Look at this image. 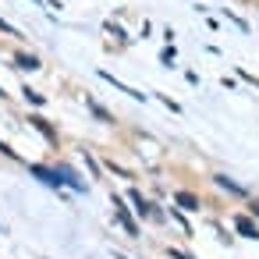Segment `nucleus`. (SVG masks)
<instances>
[{
    "label": "nucleus",
    "instance_id": "nucleus-1",
    "mask_svg": "<svg viewBox=\"0 0 259 259\" xmlns=\"http://www.w3.org/2000/svg\"><path fill=\"white\" fill-rule=\"evenodd\" d=\"M114 213H117V220L124 224V231H128L132 238H139V227H135V220H132V213H128V206H124L121 199H114Z\"/></svg>",
    "mask_w": 259,
    "mask_h": 259
},
{
    "label": "nucleus",
    "instance_id": "nucleus-2",
    "mask_svg": "<svg viewBox=\"0 0 259 259\" xmlns=\"http://www.w3.org/2000/svg\"><path fill=\"white\" fill-rule=\"evenodd\" d=\"M234 227H238L245 238H259V224H252L248 217H234Z\"/></svg>",
    "mask_w": 259,
    "mask_h": 259
},
{
    "label": "nucleus",
    "instance_id": "nucleus-3",
    "mask_svg": "<svg viewBox=\"0 0 259 259\" xmlns=\"http://www.w3.org/2000/svg\"><path fill=\"white\" fill-rule=\"evenodd\" d=\"M39 181H47V185H54V188H61V178H57V170H47V167H29Z\"/></svg>",
    "mask_w": 259,
    "mask_h": 259
},
{
    "label": "nucleus",
    "instance_id": "nucleus-4",
    "mask_svg": "<svg viewBox=\"0 0 259 259\" xmlns=\"http://www.w3.org/2000/svg\"><path fill=\"white\" fill-rule=\"evenodd\" d=\"M29 121H32V128H39V132H43V135H47V139H54V142H57V132H54V128H50V124H47V121H43V117H39V114H32V117H29Z\"/></svg>",
    "mask_w": 259,
    "mask_h": 259
},
{
    "label": "nucleus",
    "instance_id": "nucleus-5",
    "mask_svg": "<svg viewBox=\"0 0 259 259\" xmlns=\"http://www.w3.org/2000/svg\"><path fill=\"white\" fill-rule=\"evenodd\" d=\"M213 181H217V185H220V188H227V192H234V195H245V188H241V185H234V181H231V178H227V174H217V178H213Z\"/></svg>",
    "mask_w": 259,
    "mask_h": 259
},
{
    "label": "nucleus",
    "instance_id": "nucleus-6",
    "mask_svg": "<svg viewBox=\"0 0 259 259\" xmlns=\"http://www.w3.org/2000/svg\"><path fill=\"white\" fill-rule=\"evenodd\" d=\"M18 68H29V71H36V68H39V57H36V54H22V57H18Z\"/></svg>",
    "mask_w": 259,
    "mask_h": 259
},
{
    "label": "nucleus",
    "instance_id": "nucleus-7",
    "mask_svg": "<svg viewBox=\"0 0 259 259\" xmlns=\"http://www.w3.org/2000/svg\"><path fill=\"white\" fill-rule=\"evenodd\" d=\"M178 202H181L185 209H199V199H195L192 192H178Z\"/></svg>",
    "mask_w": 259,
    "mask_h": 259
},
{
    "label": "nucleus",
    "instance_id": "nucleus-8",
    "mask_svg": "<svg viewBox=\"0 0 259 259\" xmlns=\"http://www.w3.org/2000/svg\"><path fill=\"white\" fill-rule=\"evenodd\" d=\"M89 110H93V114H96L100 121H114V117H110V114H107V110H103L100 103H93V100H89Z\"/></svg>",
    "mask_w": 259,
    "mask_h": 259
},
{
    "label": "nucleus",
    "instance_id": "nucleus-9",
    "mask_svg": "<svg viewBox=\"0 0 259 259\" xmlns=\"http://www.w3.org/2000/svg\"><path fill=\"white\" fill-rule=\"evenodd\" d=\"M22 93H25V100H32V103H43V96H39V93H36V89H29V85H25V89H22Z\"/></svg>",
    "mask_w": 259,
    "mask_h": 259
},
{
    "label": "nucleus",
    "instance_id": "nucleus-10",
    "mask_svg": "<svg viewBox=\"0 0 259 259\" xmlns=\"http://www.w3.org/2000/svg\"><path fill=\"white\" fill-rule=\"evenodd\" d=\"M0 32H8V36H18V29H15V25H8L4 18H0Z\"/></svg>",
    "mask_w": 259,
    "mask_h": 259
},
{
    "label": "nucleus",
    "instance_id": "nucleus-11",
    "mask_svg": "<svg viewBox=\"0 0 259 259\" xmlns=\"http://www.w3.org/2000/svg\"><path fill=\"white\" fill-rule=\"evenodd\" d=\"M170 259H192V255H185V252H178V248H170Z\"/></svg>",
    "mask_w": 259,
    "mask_h": 259
},
{
    "label": "nucleus",
    "instance_id": "nucleus-12",
    "mask_svg": "<svg viewBox=\"0 0 259 259\" xmlns=\"http://www.w3.org/2000/svg\"><path fill=\"white\" fill-rule=\"evenodd\" d=\"M248 209H252V217H259V199H255V202H252Z\"/></svg>",
    "mask_w": 259,
    "mask_h": 259
}]
</instances>
